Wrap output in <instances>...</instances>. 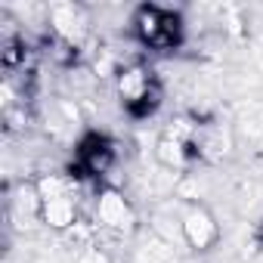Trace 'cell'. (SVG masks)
Masks as SVG:
<instances>
[{
	"label": "cell",
	"mask_w": 263,
	"mask_h": 263,
	"mask_svg": "<svg viewBox=\"0 0 263 263\" xmlns=\"http://www.w3.org/2000/svg\"><path fill=\"white\" fill-rule=\"evenodd\" d=\"M44 223L53 229H71L78 223V208H74V195H62L53 201H44Z\"/></svg>",
	"instance_id": "5b68a950"
},
{
	"label": "cell",
	"mask_w": 263,
	"mask_h": 263,
	"mask_svg": "<svg viewBox=\"0 0 263 263\" xmlns=\"http://www.w3.org/2000/svg\"><path fill=\"white\" fill-rule=\"evenodd\" d=\"M0 59H4V65H7V68H16V65L25 59L22 41H19V37H7V41H4V50H0Z\"/></svg>",
	"instance_id": "ba28073f"
},
{
	"label": "cell",
	"mask_w": 263,
	"mask_h": 263,
	"mask_svg": "<svg viewBox=\"0 0 263 263\" xmlns=\"http://www.w3.org/2000/svg\"><path fill=\"white\" fill-rule=\"evenodd\" d=\"M183 238L189 241V248H195V251H208V248H214L217 245V238H220V226H217V220L204 211V208H189L186 214H183Z\"/></svg>",
	"instance_id": "3957f363"
},
{
	"label": "cell",
	"mask_w": 263,
	"mask_h": 263,
	"mask_svg": "<svg viewBox=\"0 0 263 263\" xmlns=\"http://www.w3.org/2000/svg\"><path fill=\"white\" fill-rule=\"evenodd\" d=\"M81 158H84L87 174H108V167L115 164V149L105 140H90V143H84Z\"/></svg>",
	"instance_id": "8992f818"
},
{
	"label": "cell",
	"mask_w": 263,
	"mask_h": 263,
	"mask_svg": "<svg viewBox=\"0 0 263 263\" xmlns=\"http://www.w3.org/2000/svg\"><path fill=\"white\" fill-rule=\"evenodd\" d=\"M118 93L127 102V108L137 115H149L161 102V90L146 68H124L118 74Z\"/></svg>",
	"instance_id": "6da1fadb"
},
{
	"label": "cell",
	"mask_w": 263,
	"mask_h": 263,
	"mask_svg": "<svg viewBox=\"0 0 263 263\" xmlns=\"http://www.w3.org/2000/svg\"><path fill=\"white\" fill-rule=\"evenodd\" d=\"M137 34L149 47H174L177 41V25H171V16L161 13L158 7H143L137 13Z\"/></svg>",
	"instance_id": "7a4b0ae2"
},
{
	"label": "cell",
	"mask_w": 263,
	"mask_h": 263,
	"mask_svg": "<svg viewBox=\"0 0 263 263\" xmlns=\"http://www.w3.org/2000/svg\"><path fill=\"white\" fill-rule=\"evenodd\" d=\"M96 217H99V223L102 226H108V229H130L134 226V208H130L118 192H102L99 198H96Z\"/></svg>",
	"instance_id": "277c9868"
},
{
	"label": "cell",
	"mask_w": 263,
	"mask_h": 263,
	"mask_svg": "<svg viewBox=\"0 0 263 263\" xmlns=\"http://www.w3.org/2000/svg\"><path fill=\"white\" fill-rule=\"evenodd\" d=\"M81 263H105V257H102V254H99V251H87V254H84V260H81Z\"/></svg>",
	"instance_id": "9c48e42d"
},
{
	"label": "cell",
	"mask_w": 263,
	"mask_h": 263,
	"mask_svg": "<svg viewBox=\"0 0 263 263\" xmlns=\"http://www.w3.org/2000/svg\"><path fill=\"white\" fill-rule=\"evenodd\" d=\"M155 158H158L167 171H180V167H186L189 143H183V140H177V137L164 134V137L158 140V146H155Z\"/></svg>",
	"instance_id": "52a82bcc"
},
{
	"label": "cell",
	"mask_w": 263,
	"mask_h": 263,
	"mask_svg": "<svg viewBox=\"0 0 263 263\" xmlns=\"http://www.w3.org/2000/svg\"><path fill=\"white\" fill-rule=\"evenodd\" d=\"M260 238H263V223H260Z\"/></svg>",
	"instance_id": "30bf717a"
}]
</instances>
